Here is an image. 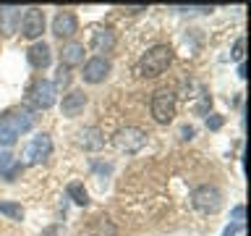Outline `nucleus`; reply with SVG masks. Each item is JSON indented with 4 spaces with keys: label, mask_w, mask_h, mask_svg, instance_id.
Listing matches in <instances>:
<instances>
[{
    "label": "nucleus",
    "mask_w": 251,
    "mask_h": 236,
    "mask_svg": "<svg viewBox=\"0 0 251 236\" xmlns=\"http://www.w3.org/2000/svg\"><path fill=\"white\" fill-rule=\"evenodd\" d=\"M76 145L81 149H100L102 145H105V137H102V131L97 129V126H86V129L78 131Z\"/></svg>",
    "instance_id": "obj_14"
},
{
    "label": "nucleus",
    "mask_w": 251,
    "mask_h": 236,
    "mask_svg": "<svg viewBox=\"0 0 251 236\" xmlns=\"http://www.w3.org/2000/svg\"><path fill=\"white\" fill-rule=\"evenodd\" d=\"M78 31V19L74 11H58L52 19V34L60 39H68Z\"/></svg>",
    "instance_id": "obj_10"
},
{
    "label": "nucleus",
    "mask_w": 251,
    "mask_h": 236,
    "mask_svg": "<svg viewBox=\"0 0 251 236\" xmlns=\"http://www.w3.org/2000/svg\"><path fill=\"white\" fill-rule=\"evenodd\" d=\"M68 197H71V200H74L76 205H81V207H86V205H89V194H86L84 184H78V181L68 184Z\"/></svg>",
    "instance_id": "obj_17"
},
{
    "label": "nucleus",
    "mask_w": 251,
    "mask_h": 236,
    "mask_svg": "<svg viewBox=\"0 0 251 236\" xmlns=\"http://www.w3.org/2000/svg\"><path fill=\"white\" fill-rule=\"evenodd\" d=\"M110 60L107 58H102V55H97V58H89L84 63V82H89V84H100V82H105V79L110 76Z\"/></svg>",
    "instance_id": "obj_9"
},
{
    "label": "nucleus",
    "mask_w": 251,
    "mask_h": 236,
    "mask_svg": "<svg viewBox=\"0 0 251 236\" xmlns=\"http://www.w3.org/2000/svg\"><path fill=\"white\" fill-rule=\"evenodd\" d=\"M191 205L199 212H217L220 207H223V192H220L217 186H209V184H201L196 186L191 192Z\"/></svg>",
    "instance_id": "obj_3"
},
{
    "label": "nucleus",
    "mask_w": 251,
    "mask_h": 236,
    "mask_svg": "<svg viewBox=\"0 0 251 236\" xmlns=\"http://www.w3.org/2000/svg\"><path fill=\"white\" fill-rule=\"evenodd\" d=\"M0 173H3L8 181H13L21 173V163L16 160L11 152H3V155H0Z\"/></svg>",
    "instance_id": "obj_16"
},
{
    "label": "nucleus",
    "mask_w": 251,
    "mask_h": 236,
    "mask_svg": "<svg viewBox=\"0 0 251 236\" xmlns=\"http://www.w3.org/2000/svg\"><path fill=\"white\" fill-rule=\"evenodd\" d=\"M173 63V47L168 45H154L152 50H147L136 63V74L144 79H154L168 71V66Z\"/></svg>",
    "instance_id": "obj_1"
},
{
    "label": "nucleus",
    "mask_w": 251,
    "mask_h": 236,
    "mask_svg": "<svg viewBox=\"0 0 251 236\" xmlns=\"http://www.w3.org/2000/svg\"><path fill=\"white\" fill-rule=\"evenodd\" d=\"M16 139H19V137H16V134L11 131V129H8V126L3 123V121H0V145H5V147H11L13 145V142Z\"/></svg>",
    "instance_id": "obj_19"
},
{
    "label": "nucleus",
    "mask_w": 251,
    "mask_h": 236,
    "mask_svg": "<svg viewBox=\"0 0 251 236\" xmlns=\"http://www.w3.org/2000/svg\"><path fill=\"white\" fill-rule=\"evenodd\" d=\"M26 58L34 68H47L50 66V45L47 42H34L26 50Z\"/></svg>",
    "instance_id": "obj_15"
},
{
    "label": "nucleus",
    "mask_w": 251,
    "mask_h": 236,
    "mask_svg": "<svg viewBox=\"0 0 251 236\" xmlns=\"http://www.w3.org/2000/svg\"><path fill=\"white\" fill-rule=\"evenodd\" d=\"M45 31V13L39 8H26V13L21 16V34L26 39H39Z\"/></svg>",
    "instance_id": "obj_7"
},
{
    "label": "nucleus",
    "mask_w": 251,
    "mask_h": 236,
    "mask_svg": "<svg viewBox=\"0 0 251 236\" xmlns=\"http://www.w3.org/2000/svg\"><path fill=\"white\" fill-rule=\"evenodd\" d=\"M84 108H86V94L78 92V89L68 92L66 97H63V105H60V110H63V116H66V118H76Z\"/></svg>",
    "instance_id": "obj_13"
},
{
    "label": "nucleus",
    "mask_w": 251,
    "mask_h": 236,
    "mask_svg": "<svg viewBox=\"0 0 251 236\" xmlns=\"http://www.w3.org/2000/svg\"><path fill=\"white\" fill-rule=\"evenodd\" d=\"M243 215H246V207H243V205H235L233 207V212H230V223L233 226H243Z\"/></svg>",
    "instance_id": "obj_21"
},
{
    "label": "nucleus",
    "mask_w": 251,
    "mask_h": 236,
    "mask_svg": "<svg viewBox=\"0 0 251 236\" xmlns=\"http://www.w3.org/2000/svg\"><path fill=\"white\" fill-rule=\"evenodd\" d=\"M68 82H71L68 68H63V66H60V68H58V82H52V84H55V89H58V87H66Z\"/></svg>",
    "instance_id": "obj_22"
},
{
    "label": "nucleus",
    "mask_w": 251,
    "mask_h": 236,
    "mask_svg": "<svg viewBox=\"0 0 251 236\" xmlns=\"http://www.w3.org/2000/svg\"><path fill=\"white\" fill-rule=\"evenodd\" d=\"M149 110H152V118L157 123H170L176 118V94L168 89H160L152 94V102H149Z\"/></svg>",
    "instance_id": "obj_4"
},
{
    "label": "nucleus",
    "mask_w": 251,
    "mask_h": 236,
    "mask_svg": "<svg viewBox=\"0 0 251 236\" xmlns=\"http://www.w3.org/2000/svg\"><path fill=\"white\" fill-rule=\"evenodd\" d=\"M194 137V129L191 126H183V129H180V139H191Z\"/></svg>",
    "instance_id": "obj_24"
},
{
    "label": "nucleus",
    "mask_w": 251,
    "mask_h": 236,
    "mask_svg": "<svg viewBox=\"0 0 251 236\" xmlns=\"http://www.w3.org/2000/svg\"><path fill=\"white\" fill-rule=\"evenodd\" d=\"M115 42H118V37L110 27H97L92 31V47L97 53H110L115 47Z\"/></svg>",
    "instance_id": "obj_12"
},
{
    "label": "nucleus",
    "mask_w": 251,
    "mask_h": 236,
    "mask_svg": "<svg viewBox=\"0 0 251 236\" xmlns=\"http://www.w3.org/2000/svg\"><path fill=\"white\" fill-rule=\"evenodd\" d=\"M45 236H58V226H50V228H45Z\"/></svg>",
    "instance_id": "obj_25"
},
{
    "label": "nucleus",
    "mask_w": 251,
    "mask_h": 236,
    "mask_svg": "<svg viewBox=\"0 0 251 236\" xmlns=\"http://www.w3.org/2000/svg\"><path fill=\"white\" fill-rule=\"evenodd\" d=\"M220 126H223V116H217V113H212L209 118H207V129H212V131H217Z\"/></svg>",
    "instance_id": "obj_23"
},
{
    "label": "nucleus",
    "mask_w": 251,
    "mask_h": 236,
    "mask_svg": "<svg viewBox=\"0 0 251 236\" xmlns=\"http://www.w3.org/2000/svg\"><path fill=\"white\" fill-rule=\"evenodd\" d=\"M52 152V139H50V134H37L34 139L29 142V147H26V152H24V163L26 165H37V163H42L47 160Z\"/></svg>",
    "instance_id": "obj_6"
},
{
    "label": "nucleus",
    "mask_w": 251,
    "mask_h": 236,
    "mask_svg": "<svg viewBox=\"0 0 251 236\" xmlns=\"http://www.w3.org/2000/svg\"><path fill=\"white\" fill-rule=\"evenodd\" d=\"M8 129H11L16 137H21V134H26L31 126H34V116L29 113V110H8V113H3V118H0Z\"/></svg>",
    "instance_id": "obj_8"
},
{
    "label": "nucleus",
    "mask_w": 251,
    "mask_h": 236,
    "mask_svg": "<svg viewBox=\"0 0 251 236\" xmlns=\"http://www.w3.org/2000/svg\"><path fill=\"white\" fill-rule=\"evenodd\" d=\"M0 212L8 215L11 220H24V207L19 202H3V200H0Z\"/></svg>",
    "instance_id": "obj_18"
},
{
    "label": "nucleus",
    "mask_w": 251,
    "mask_h": 236,
    "mask_svg": "<svg viewBox=\"0 0 251 236\" xmlns=\"http://www.w3.org/2000/svg\"><path fill=\"white\" fill-rule=\"evenodd\" d=\"M84 45L81 42H66L60 47V66L63 68H74L84 63Z\"/></svg>",
    "instance_id": "obj_11"
},
{
    "label": "nucleus",
    "mask_w": 251,
    "mask_h": 236,
    "mask_svg": "<svg viewBox=\"0 0 251 236\" xmlns=\"http://www.w3.org/2000/svg\"><path fill=\"white\" fill-rule=\"evenodd\" d=\"M55 94H58V89H55L52 82H47V79H37V82L31 84V89H29V102L37 110H47V108L55 105Z\"/></svg>",
    "instance_id": "obj_5"
},
{
    "label": "nucleus",
    "mask_w": 251,
    "mask_h": 236,
    "mask_svg": "<svg viewBox=\"0 0 251 236\" xmlns=\"http://www.w3.org/2000/svg\"><path fill=\"white\" fill-rule=\"evenodd\" d=\"M113 145L118 152H126V155H136L141 147L147 145V131L139 129V126H126V129L115 131L113 137Z\"/></svg>",
    "instance_id": "obj_2"
},
{
    "label": "nucleus",
    "mask_w": 251,
    "mask_h": 236,
    "mask_svg": "<svg viewBox=\"0 0 251 236\" xmlns=\"http://www.w3.org/2000/svg\"><path fill=\"white\" fill-rule=\"evenodd\" d=\"M243 50H246V39H235V45H233V60H238V63H243Z\"/></svg>",
    "instance_id": "obj_20"
},
{
    "label": "nucleus",
    "mask_w": 251,
    "mask_h": 236,
    "mask_svg": "<svg viewBox=\"0 0 251 236\" xmlns=\"http://www.w3.org/2000/svg\"><path fill=\"white\" fill-rule=\"evenodd\" d=\"M238 76L246 79V63H241V66H238Z\"/></svg>",
    "instance_id": "obj_26"
}]
</instances>
